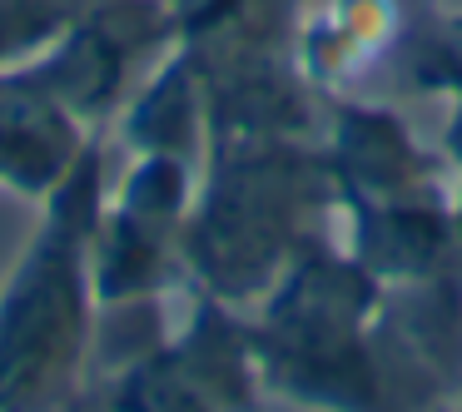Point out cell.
I'll list each match as a JSON object with an SVG mask.
<instances>
[{
    "instance_id": "1",
    "label": "cell",
    "mask_w": 462,
    "mask_h": 412,
    "mask_svg": "<svg viewBox=\"0 0 462 412\" xmlns=\"http://www.w3.org/2000/svg\"><path fill=\"white\" fill-rule=\"evenodd\" d=\"M259 382L313 412H442L462 398V273L378 279L338 239L249 323Z\"/></svg>"
},
{
    "instance_id": "2",
    "label": "cell",
    "mask_w": 462,
    "mask_h": 412,
    "mask_svg": "<svg viewBox=\"0 0 462 412\" xmlns=\"http://www.w3.org/2000/svg\"><path fill=\"white\" fill-rule=\"evenodd\" d=\"M338 239V179L323 134L209 140L184 219V283L229 308L263 303L279 279Z\"/></svg>"
},
{
    "instance_id": "3",
    "label": "cell",
    "mask_w": 462,
    "mask_h": 412,
    "mask_svg": "<svg viewBox=\"0 0 462 412\" xmlns=\"http://www.w3.org/2000/svg\"><path fill=\"white\" fill-rule=\"evenodd\" d=\"M105 209V134L45 199L41 229L0 283V412H65L95 343L90 249Z\"/></svg>"
},
{
    "instance_id": "4",
    "label": "cell",
    "mask_w": 462,
    "mask_h": 412,
    "mask_svg": "<svg viewBox=\"0 0 462 412\" xmlns=\"http://www.w3.org/2000/svg\"><path fill=\"white\" fill-rule=\"evenodd\" d=\"M323 150L338 179L343 249L378 279H442L462 273L457 169L432 154L388 110L358 95L328 100Z\"/></svg>"
},
{
    "instance_id": "5",
    "label": "cell",
    "mask_w": 462,
    "mask_h": 412,
    "mask_svg": "<svg viewBox=\"0 0 462 412\" xmlns=\"http://www.w3.org/2000/svg\"><path fill=\"white\" fill-rule=\"evenodd\" d=\"M105 412H259V362L249 323L214 293L189 288L184 328L110 368Z\"/></svg>"
},
{
    "instance_id": "6",
    "label": "cell",
    "mask_w": 462,
    "mask_h": 412,
    "mask_svg": "<svg viewBox=\"0 0 462 412\" xmlns=\"http://www.w3.org/2000/svg\"><path fill=\"white\" fill-rule=\"evenodd\" d=\"M174 45H180L174 0H95L41 55L21 65L85 130H110V120Z\"/></svg>"
},
{
    "instance_id": "7",
    "label": "cell",
    "mask_w": 462,
    "mask_h": 412,
    "mask_svg": "<svg viewBox=\"0 0 462 412\" xmlns=\"http://www.w3.org/2000/svg\"><path fill=\"white\" fill-rule=\"evenodd\" d=\"M199 164L180 154H134L120 189L105 194L90 249L100 313L160 303L184 279L180 239L194 209Z\"/></svg>"
},
{
    "instance_id": "8",
    "label": "cell",
    "mask_w": 462,
    "mask_h": 412,
    "mask_svg": "<svg viewBox=\"0 0 462 412\" xmlns=\"http://www.w3.org/2000/svg\"><path fill=\"white\" fill-rule=\"evenodd\" d=\"M95 134L110 130H85L25 65L0 70V189L45 204Z\"/></svg>"
},
{
    "instance_id": "9",
    "label": "cell",
    "mask_w": 462,
    "mask_h": 412,
    "mask_svg": "<svg viewBox=\"0 0 462 412\" xmlns=\"http://www.w3.org/2000/svg\"><path fill=\"white\" fill-rule=\"evenodd\" d=\"M120 140L134 154H180V160L204 169V154H209V110H204L199 75L180 55V45L154 65V75L120 110Z\"/></svg>"
},
{
    "instance_id": "10",
    "label": "cell",
    "mask_w": 462,
    "mask_h": 412,
    "mask_svg": "<svg viewBox=\"0 0 462 412\" xmlns=\"http://www.w3.org/2000/svg\"><path fill=\"white\" fill-rule=\"evenodd\" d=\"M95 0H0V70L41 55Z\"/></svg>"
},
{
    "instance_id": "11",
    "label": "cell",
    "mask_w": 462,
    "mask_h": 412,
    "mask_svg": "<svg viewBox=\"0 0 462 412\" xmlns=\"http://www.w3.org/2000/svg\"><path fill=\"white\" fill-rule=\"evenodd\" d=\"M442 154L452 160V169H462V95L452 100V120L442 130Z\"/></svg>"
},
{
    "instance_id": "12",
    "label": "cell",
    "mask_w": 462,
    "mask_h": 412,
    "mask_svg": "<svg viewBox=\"0 0 462 412\" xmlns=\"http://www.w3.org/2000/svg\"><path fill=\"white\" fill-rule=\"evenodd\" d=\"M457 233H462V169H457Z\"/></svg>"
},
{
    "instance_id": "13",
    "label": "cell",
    "mask_w": 462,
    "mask_h": 412,
    "mask_svg": "<svg viewBox=\"0 0 462 412\" xmlns=\"http://www.w3.org/2000/svg\"><path fill=\"white\" fill-rule=\"evenodd\" d=\"M442 412H462V398H457V402H448V407H442Z\"/></svg>"
}]
</instances>
